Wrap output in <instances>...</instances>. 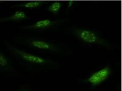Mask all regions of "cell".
Returning a JSON list of instances; mask_svg holds the SVG:
<instances>
[{"label":"cell","mask_w":122,"mask_h":91,"mask_svg":"<svg viewBox=\"0 0 122 91\" xmlns=\"http://www.w3.org/2000/svg\"><path fill=\"white\" fill-rule=\"evenodd\" d=\"M14 44L25 46L29 49L45 54H60L62 48L58 44L41 37L29 35H21L12 38Z\"/></svg>","instance_id":"7a4b0ae2"},{"label":"cell","mask_w":122,"mask_h":91,"mask_svg":"<svg viewBox=\"0 0 122 91\" xmlns=\"http://www.w3.org/2000/svg\"><path fill=\"white\" fill-rule=\"evenodd\" d=\"M17 70L11 59L0 48V73L15 76Z\"/></svg>","instance_id":"5b68a950"},{"label":"cell","mask_w":122,"mask_h":91,"mask_svg":"<svg viewBox=\"0 0 122 91\" xmlns=\"http://www.w3.org/2000/svg\"><path fill=\"white\" fill-rule=\"evenodd\" d=\"M30 19V17L23 11L17 10L11 15L0 18V23L11 22H21Z\"/></svg>","instance_id":"52a82bcc"},{"label":"cell","mask_w":122,"mask_h":91,"mask_svg":"<svg viewBox=\"0 0 122 91\" xmlns=\"http://www.w3.org/2000/svg\"><path fill=\"white\" fill-rule=\"evenodd\" d=\"M16 91H32L29 88L25 87V86H24V87H22L21 88H19V89L17 90Z\"/></svg>","instance_id":"30bf717a"},{"label":"cell","mask_w":122,"mask_h":91,"mask_svg":"<svg viewBox=\"0 0 122 91\" xmlns=\"http://www.w3.org/2000/svg\"><path fill=\"white\" fill-rule=\"evenodd\" d=\"M62 6V4L59 1H55L49 5L47 8L48 11L56 15L58 14Z\"/></svg>","instance_id":"9c48e42d"},{"label":"cell","mask_w":122,"mask_h":91,"mask_svg":"<svg viewBox=\"0 0 122 91\" xmlns=\"http://www.w3.org/2000/svg\"><path fill=\"white\" fill-rule=\"evenodd\" d=\"M65 20H53L45 19L38 20L32 24L24 25L20 27L21 30L31 32H38L46 31L54 28Z\"/></svg>","instance_id":"3957f363"},{"label":"cell","mask_w":122,"mask_h":91,"mask_svg":"<svg viewBox=\"0 0 122 91\" xmlns=\"http://www.w3.org/2000/svg\"><path fill=\"white\" fill-rule=\"evenodd\" d=\"M3 44L10 55L29 72H46L56 64L51 59L26 51L7 40H4Z\"/></svg>","instance_id":"6da1fadb"},{"label":"cell","mask_w":122,"mask_h":91,"mask_svg":"<svg viewBox=\"0 0 122 91\" xmlns=\"http://www.w3.org/2000/svg\"><path fill=\"white\" fill-rule=\"evenodd\" d=\"M72 33L76 37L86 43L97 44L105 47H108L109 46L105 40L91 30L76 29L73 30Z\"/></svg>","instance_id":"277c9868"},{"label":"cell","mask_w":122,"mask_h":91,"mask_svg":"<svg viewBox=\"0 0 122 91\" xmlns=\"http://www.w3.org/2000/svg\"><path fill=\"white\" fill-rule=\"evenodd\" d=\"M111 73L110 68L106 67L92 73L88 79V82L94 86L98 85L108 78Z\"/></svg>","instance_id":"8992f818"},{"label":"cell","mask_w":122,"mask_h":91,"mask_svg":"<svg viewBox=\"0 0 122 91\" xmlns=\"http://www.w3.org/2000/svg\"><path fill=\"white\" fill-rule=\"evenodd\" d=\"M50 2L46 0H35L20 3L13 5L11 6L12 9L24 8L29 9H33L40 8L46 4H48Z\"/></svg>","instance_id":"ba28073f"}]
</instances>
